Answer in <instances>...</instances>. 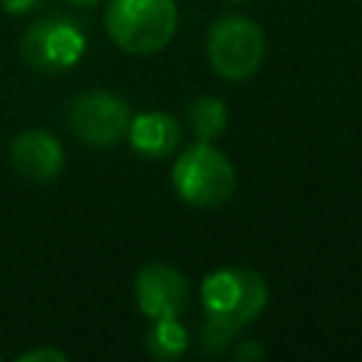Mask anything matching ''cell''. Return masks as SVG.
I'll return each instance as SVG.
<instances>
[{
    "instance_id": "obj_1",
    "label": "cell",
    "mask_w": 362,
    "mask_h": 362,
    "mask_svg": "<svg viewBox=\"0 0 362 362\" xmlns=\"http://www.w3.org/2000/svg\"><path fill=\"white\" fill-rule=\"evenodd\" d=\"M105 28L116 48L133 57H150L170 45L178 28L175 0H110Z\"/></svg>"
},
{
    "instance_id": "obj_2",
    "label": "cell",
    "mask_w": 362,
    "mask_h": 362,
    "mask_svg": "<svg viewBox=\"0 0 362 362\" xmlns=\"http://www.w3.org/2000/svg\"><path fill=\"white\" fill-rule=\"evenodd\" d=\"M173 187L181 201L198 209L223 206L238 187V173L212 141H195L173 164Z\"/></svg>"
},
{
    "instance_id": "obj_3",
    "label": "cell",
    "mask_w": 362,
    "mask_h": 362,
    "mask_svg": "<svg viewBox=\"0 0 362 362\" xmlns=\"http://www.w3.org/2000/svg\"><path fill=\"white\" fill-rule=\"evenodd\" d=\"M269 303L266 280L243 266H223L204 277L201 283V305L204 314L235 328H246L255 322Z\"/></svg>"
},
{
    "instance_id": "obj_4",
    "label": "cell",
    "mask_w": 362,
    "mask_h": 362,
    "mask_svg": "<svg viewBox=\"0 0 362 362\" xmlns=\"http://www.w3.org/2000/svg\"><path fill=\"white\" fill-rule=\"evenodd\" d=\"M206 59L209 68L229 82L249 79L266 59V34L252 17L229 14L209 28Z\"/></svg>"
},
{
    "instance_id": "obj_5",
    "label": "cell",
    "mask_w": 362,
    "mask_h": 362,
    "mask_svg": "<svg viewBox=\"0 0 362 362\" xmlns=\"http://www.w3.org/2000/svg\"><path fill=\"white\" fill-rule=\"evenodd\" d=\"M20 57L40 74H62L85 57V34L68 17L34 20L20 37Z\"/></svg>"
},
{
    "instance_id": "obj_6",
    "label": "cell",
    "mask_w": 362,
    "mask_h": 362,
    "mask_svg": "<svg viewBox=\"0 0 362 362\" xmlns=\"http://www.w3.org/2000/svg\"><path fill=\"white\" fill-rule=\"evenodd\" d=\"M68 130L88 147H116L127 139L130 105L110 90H85L65 107Z\"/></svg>"
},
{
    "instance_id": "obj_7",
    "label": "cell",
    "mask_w": 362,
    "mask_h": 362,
    "mask_svg": "<svg viewBox=\"0 0 362 362\" xmlns=\"http://www.w3.org/2000/svg\"><path fill=\"white\" fill-rule=\"evenodd\" d=\"M136 303L150 320L181 317L189 308V283L170 263H144L136 274Z\"/></svg>"
},
{
    "instance_id": "obj_8",
    "label": "cell",
    "mask_w": 362,
    "mask_h": 362,
    "mask_svg": "<svg viewBox=\"0 0 362 362\" xmlns=\"http://www.w3.org/2000/svg\"><path fill=\"white\" fill-rule=\"evenodd\" d=\"M8 161L17 170V175H23L31 184H51L65 164V153L62 144L40 127L23 130L14 136L11 147H8Z\"/></svg>"
},
{
    "instance_id": "obj_9",
    "label": "cell",
    "mask_w": 362,
    "mask_h": 362,
    "mask_svg": "<svg viewBox=\"0 0 362 362\" xmlns=\"http://www.w3.org/2000/svg\"><path fill=\"white\" fill-rule=\"evenodd\" d=\"M127 141L144 158H167L181 141V127L170 113L147 110V113L130 116Z\"/></svg>"
},
{
    "instance_id": "obj_10",
    "label": "cell",
    "mask_w": 362,
    "mask_h": 362,
    "mask_svg": "<svg viewBox=\"0 0 362 362\" xmlns=\"http://www.w3.org/2000/svg\"><path fill=\"white\" fill-rule=\"evenodd\" d=\"M189 345V334L181 325L178 317H167V320H153L150 331L144 334V351L158 359V362H173L178 359Z\"/></svg>"
},
{
    "instance_id": "obj_11",
    "label": "cell",
    "mask_w": 362,
    "mask_h": 362,
    "mask_svg": "<svg viewBox=\"0 0 362 362\" xmlns=\"http://www.w3.org/2000/svg\"><path fill=\"white\" fill-rule=\"evenodd\" d=\"M187 122L195 133V139L201 141H212L226 130L229 122V110L221 99L215 96H198L195 102L187 105Z\"/></svg>"
},
{
    "instance_id": "obj_12",
    "label": "cell",
    "mask_w": 362,
    "mask_h": 362,
    "mask_svg": "<svg viewBox=\"0 0 362 362\" xmlns=\"http://www.w3.org/2000/svg\"><path fill=\"white\" fill-rule=\"evenodd\" d=\"M238 334H240V328H235V325H229V322H221V320L206 317V322L201 325V348H204V354H209V356L226 354Z\"/></svg>"
},
{
    "instance_id": "obj_13",
    "label": "cell",
    "mask_w": 362,
    "mask_h": 362,
    "mask_svg": "<svg viewBox=\"0 0 362 362\" xmlns=\"http://www.w3.org/2000/svg\"><path fill=\"white\" fill-rule=\"evenodd\" d=\"M17 362H68V354L59 348H31L20 354Z\"/></svg>"
},
{
    "instance_id": "obj_14",
    "label": "cell",
    "mask_w": 362,
    "mask_h": 362,
    "mask_svg": "<svg viewBox=\"0 0 362 362\" xmlns=\"http://www.w3.org/2000/svg\"><path fill=\"white\" fill-rule=\"evenodd\" d=\"M232 354H235V359H252V356H255V359H260V356H263V348L246 339V342H240V345H238Z\"/></svg>"
},
{
    "instance_id": "obj_15",
    "label": "cell",
    "mask_w": 362,
    "mask_h": 362,
    "mask_svg": "<svg viewBox=\"0 0 362 362\" xmlns=\"http://www.w3.org/2000/svg\"><path fill=\"white\" fill-rule=\"evenodd\" d=\"M40 0H0V6L8 11V14H23V11H31Z\"/></svg>"
},
{
    "instance_id": "obj_16",
    "label": "cell",
    "mask_w": 362,
    "mask_h": 362,
    "mask_svg": "<svg viewBox=\"0 0 362 362\" xmlns=\"http://www.w3.org/2000/svg\"><path fill=\"white\" fill-rule=\"evenodd\" d=\"M74 6H82V8H93V6H99L102 0H71Z\"/></svg>"
},
{
    "instance_id": "obj_17",
    "label": "cell",
    "mask_w": 362,
    "mask_h": 362,
    "mask_svg": "<svg viewBox=\"0 0 362 362\" xmlns=\"http://www.w3.org/2000/svg\"><path fill=\"white\" fill-rule=\"evenodd\" d=\"M226 3H246V0H226Z\"/></svg>"
}]
</instances>
